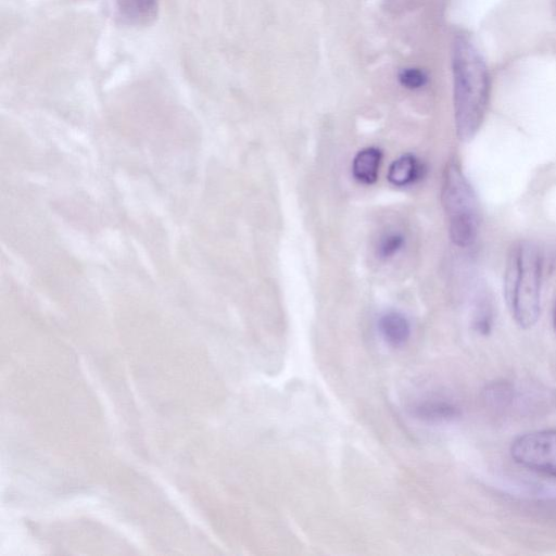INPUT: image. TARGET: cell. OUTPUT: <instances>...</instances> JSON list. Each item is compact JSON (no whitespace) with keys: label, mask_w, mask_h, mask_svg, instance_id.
Listing matches in <instances>:
<instances>
[{"label":"cell","mask_w":556,"mask_h":556,"mask_svg":"<svg viewBox=\"0 0 556 556\" xmlns=\"http://www.w3.org/2000/svg\"><path fill=\"white\" fill-rule=\"evenodd\" d=\"M453 100L456 134L470 141L483 124L490 97V76L481 52L459 35L452 48Z\"/></svg>","instance_id":"6da1fadb"},{"label":"cell","mask_w":556,"mask_h":556,"mask_svg":"<svg viewBox=\"0 0 556 556\" xmlns=\"http://www.w3.org/2000/svg\"><path fill=\"white\" fill-rule=\"evenodd\" d=\"M543 254L532 241L520 240L509 249L504 271V298L515 323L533 327L541 313Z\"/></svg>","instance_id":"7a4b0ae2"},{"label":"cell","mask_w":556,"mask_h":556,"mask_svg":"<svg viewBox=\"0 0 556 556\" xmlns=\"http://www.w3.org/2000/svg\"><path fill=\"white\" fill-rule=\"evenodd\" d=\"M441 199L452 242L458 248L472 245L481 214L476 192L456 162H450L444 170Z\"/></svg>","instance_id":"3957f363"},{"label":"cell","mask_w":556,"mask_h":556,"mask_svg":"<svg viewBox=\"0 0 556 556\" xmlns=\"http://www.w3.org/2000/svg\"><path fill=\"white\" fill-rule=\"evenodd\" d=\"M510 455L528 469L556 477V429L518 437L510 446Z\"/></svg>","instance_id":"277c9868"},{"label":"cell","mask_w":556,"mask_h":556,"mask_svg":"<svg viewBox=\"0 0 556 556\" xmlns=\"http://www.w3.org/2000/svg\"><path fill=\"white\" fill-rule=\"evenodd\" d=\"M117 10L124 22L144 26L156 17L157 0H117Z\"/></svg>","instance_id":"5b68a950"},{"label":"cell","mask_w":556,"mask_h":556,"mask_svg":"<svg viewBox=\"0 0 556 556\" xmlns=\"http://www.w3.org/2000/svg\"><path fill=\"white\" fill-rule=\"evenodd\" d=\"M382 153L375 147L361 150L352 162V174L359 182L371 185L378 178Z\"/></svg>","instance_id":"8992f818"},{"label":"cell","mask_w":556,"mask_h":556,"mask_svg":"<svg viewBox=\"0 0 556 556\" xmlns=\"http://www.w3.org/2000/svg\"><path fill=\"white\" fill-rule=\"evenodd\" d=\"M378 328L383 339L392 346H401L410 334L407 318L399 312H387L380 316Z\"/></svg>","instance_id":"52a82bcc"},{"label":"cell","mask_w":556,"mask_h":556,"mask_svg":"<svg viewBox=\"0 0 556 556\" xmlns=\"http://www.w3.org/2000/svg\"><path fill=\"white\" fill-rule=\"evenodd\" d=\"M421 165L418 160L410 154L396 159L389 167L388 180L396 187H404L419 179L421 175Z\"/></svg>","instance_id":"ba28073f"},{"label":"cell","mask_w":556,"mask_h":556,"mask_svg":"<svg viewBox=\"0 0 556 556\" xmlns=\"http://www.w3.org/2000/svg\"><path fill=\"white\" fill-rule=\"evenodd\" d=\"M414 414L425 420L441 421L457 418L459 416V410L451 403L427 402L418 405L414 409Z\"/></svg>","instance_id":"9c48e42d"},{"label":"cell","mask_w":556,"mask_h":556,"mask_svg":"<svg viewBox=\"0 0 556 556\" xmlns=\"http://www.w3.org/2000/svg\"><path fill=\"white\" fill-rule=\"evenodd\" d=\"M404 244L405 238L400 231H389L380 237L377 255L382 260L392 258L403 249Z\"/></svg>","instance_id":"30bf717a"},{"label":"cell","mask_w":556,"mask_h":556,"mask_svg":"<svg viewBox=\"0 0 556 556\" xmlns=\"http://www.w3.org/2000/svg\"><path fill=\"white\" fill-rule=\"evenodd\" d=\"M427 74L419 68L407 67L399 73V81L402 86L408 89H418L427 84Z\"/></svg>","instance_id":"8fae6325"},{"label":"cell","mask_w":556,"mask_h":556,"mask_svg":"<svg viewBox=\"0 0 556 556\" xmlns=\"http://www.w3.org/2000/svg\"><path fill=\"white\" fill-rule=\"evenodd\" d=\"M553 324H554V329L556 332V303H555L554 311H553Z\"/></svg>","instance_id":"7c38bea8"},{"label":"cell","mask_w":556,"mask_h":556,"mask_svg":"<svg viewBox=\"0 0 556 556\" xmlns=\"http://www.w3.org/2000/svg\"><path fill=\"white\" fill-rule=\"evenodd\" d=\"M555 4H556V0H555Z\"/></svg>","instance_id":"4fadbf2b"}]
</instances>
